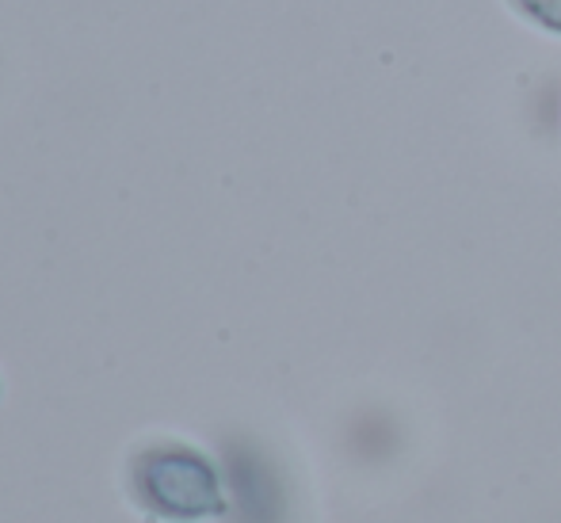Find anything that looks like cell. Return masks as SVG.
I'll return each instance as SVG.
<instances>
[{
  "label": "cell",
  "instance_id": "6da1fadb",
  "mask_svg": "<svg viewBox=\"0 0 561 523\" xmlns=\"http://www.w3.org/2000/svg\"><path fill=\"white\" fill-rule=\"evenodd\" d=\"M134 493L153 516L172 523L215 520L229 509L222 474L187 443H153L134 458Z\"/></svg>",
  "mask_w": 561,
  "mask_h": 523
},
{
  "label": "cell",
  "instance_id": "7a4b0ae2",
  "mask_svg": "<svg viewBox=\"0 0 561 523\" xmlns=\"http://www.w3.org/2000/svg\"><path fill=\"white\" fill-rule=\"evenodd\" d=\"M512 8L531 23H539V27L561 35V0H512Z\"/></svg>",
  "mask_w": 561,
  "mask_h": 523
}]
</instances>
